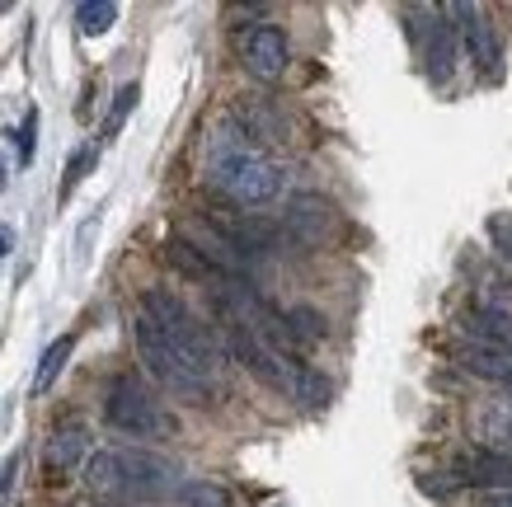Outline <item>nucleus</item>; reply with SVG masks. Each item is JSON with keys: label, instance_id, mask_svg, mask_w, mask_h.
Returning <instances> with one entry per match:
<instances>
[{"label": "nucleus", "instance_id": "nucleus-3", "mask_svg": "<svg viewBox=\"0 0 512 507\" xmlns=\"http://www.w3.org/2000/svg\"><path fill=\"white\" fill-rule=\"evenodd\" d=\"M141 315L146 320H156V329L165 338H170L174 348L193 362V367L212 381L217 376V367H221V348H217V338H212V329L193 315V310L179 301L174 292H165V287H151V292L141 296Z\"/></svg>", "mask_w": 512, "mask_h": 507}, {"label": "nucleus", "instance_id": "nucleus-19", "mask_svg": "<svg viewBox=\"0 0 512 507\" xmlns=\"http://www.w3.org/2000/svg\"><path fill=\"white\" fill-rule=\"evenodd\" d=\"M33 127H38V113H29V118H24V132H19V155H24V160L33 155Z\"/></svg>", "mask_w": 512, "mask_h": 507}, {"label": "nucleus", "instance_id": "nucleus-22", "mask_svg": "<svg viewBox=\"0 0 512 507\" xmlns=\"http://www.w3.org/2000/svg\"><path fill=\"white\" fill-rule=\"evenodd\" d=\"M494 507H512V493H498V498H494Z\"/></svg>", "mask_w": 512, "mask_h": 507}, {"label": "nucleus", "instance_id": "nucleus-13", "mask_svg": "<svg viewBox=\"0 0 512 507\" xmlns=\"http://www.w3.org/2000/svg\"><path fill=\"white\" fill-rule=\"evenodd\" d=\"M76 353V334H62L52 348L43 353V362H38V371H33V395H47L52 385H57V376H62L66 357Z\"/></svg>", "mask_w": 512, "mask_h": 507}, {"label": "nucleus", "instance_id": "nucleus-5", "mask_svg": "<svg viewBox=\"0 0 512 507\" xmlns=\"http://www.w3.org/2000/svg\"><path fill=\"white\" fill-rule=\"evenodd\" d=\"M104 418L127 437H160L174 432V418L160 409V400L137 381V376H118L109 385V400H104Z\"/></svg>", "mask_w": 512, "mask_h": 507}, {"label": "nucleus", "instance_id": "nucleus-21", "mask_svg": "<svg viewBox=\"0 0 512 507\" xmlns=\"http://www.w3.org/2000/svg\"><path fill=\"white\" fill-rule=\"evenodd\" d=\"M10 245H15V235H10L5 226H0V254H10Z\"/></svg>", "mask_w": 512, "mask_h": 507}, {"label": "nucleus", "instance_id": "nucleus-8", "mask_svg": "<svg viewBox=\"0 0 512 507\" xmlns=\"http://www.w3.org/2000/svg\"><path fill=\"white\" fill-rule=\"evenodd\" d=\"M80 461H90V432H85V423H76V418L57 423L43 446L47 475H71V470H80Z\"/></svg>", "mask_w": 512, "mask_h": 507}, {"label": "nucleus", "instance_id": "nucleus-18", "mask_svg": "<svg viewBox=\"0 0 512 507\" xmlns=\"http://www.w3.org/2000/svg\"><path fill=\"white\" fill-rule=\"evenodd\" d=\"M90 165H94V146H85V151H76L71 155V165H66V184H62V193H71V188L90 174Z\"/></svg>", "mask_w": 512, "mask_h": 507}, {"label": "nucleus", "instance_id": "nucleus-14", "mask_svg": "<svg viewBox=\"0 0 512 507\" xmlns=\"http://www.w3.org/2000/svg\"><path fill=\"white\" fill-rule=\"evenodd\" d=\"M174 503L179 507H231V493L212 484V479H184L179 493H174Z\"/></svg>", "mask_w": 512, "mask_h": 507}, {"label": "nucleus", "instance_id": "nucleus-20", "mask_svg": "<svg viewBox=\"0 0 512 507\" xmlns=\"http://www.w3.org/2000/svg\"><path fill=\"white\" fill-rule=\"evenodd\" d=\"M494 235H498V245H503V259L512 263V221H494Z\"/></svg>", "mask_w": 512, "mask_h": 507}, {"label": "nucleus", "instance_id": "nucleus-15", "mask_svg": "<svg viewBox=\"0 0 512 507\" xmlns=\"http://www.w3.org/2000/svg\"><path fill=\"white\" fill-rule=\"evenodd\" d=\"M76 24L85 38H99L118 24V5L113 0H85V5H76Z\"/></svg>", "mask_w": 512, "mask_h": 507}, {"label": "nucleus", "instance_id": "nucleus-6", "mask_svg": "<svg viewBox=\"0 0 512 507\" xmlns=\"http://www.w3.org/2000/svg\"><path fill=\"white\" fill-rule=\"evenodd\" d=\"M240 52H245V71L254 80H278L287 71V33L278 24H254Z\"/></svg>", "mask_w": 512, "mask_h": 507}, {"label": "nucleus", "instance_id": "nucleus-1", "mask_svg": "<svg viewBox=\"0 0 512 507\" xmlns=\"http://www.w3.org/2000/svg\"><path fill=\"white\" fill-rule=\"evenodd\" d=\"M207 179L217 193L235 202V207H264L282 193V174L264 151H254L249 137L240 132V123H231V132H221L212 141V160H207Z\"/></svg>", "mask_w": 512, "mask_h": 507}, {"label": "nucleus", "instance_id": "nucleus-7", "mask_svg": "<svg viewBox=\"0 0 512 507\" xmlns=\"http://www.w3.org/2000/svg\"><path fill=\"white\" fill-rule=\"evenodd\" d=\"M334 226H339V212H334V202L320 198V193H301V198H292V207H287V231H292L296 240H306V245L329 240Z\"/></svg>", "mask_w": 512, "mask_h": 507}, {"label": "nucleus", "instance_id": "nucleus-16", "mask_svg": "<svg viewBox=\"0 0 512 507\" xmlns=\"http://www.w3.org/2000/svg\"><path fill=\"white\" fill-rule=\"evenodd\" d=\"M282 324H287V338H292V348L296 343H320V338L329 334L325 329V315H315V310H287V315H282Z\"/></svg>", "mask_w": 512, "mask_h": 507}, {"label": "nucleus", "instance_id": "nucleus-12", "mask_svg": "<svg viewBox=\"0 0 512 507\" xmlns=\"http://www.w3.org/2000/svg\"><path fill=\"white\" fill-rule=\"evenodd\" d=\"M456 362L470 371V376H484V381H498V385H512V353H494V348H461Z\"/></svg>", "mask_w": 512, "mask_h": 507}, {"label": "nucleus", "instance_id": "nucleus-4", "mask_svg": "<svg viewBox=\"0 0 512 507\" xmlns=\"http://www.w3.org/2000/svg\"><path fill=\"white\" fill-rule=\"evenodd\" d=\"M132 334H137V353H141V362H146V371H151L170 395H184V400H193V404H202L207 395H212V381H207V376H202V371L193 367L179 348H174L170 338L160 334L156 320L137 315Z\"/></svg>", "mask_w": 512, "mask_h": 507}, {"label": "nucleus", "instance_id": "nucleus-11", "mask_svg": "<svg viewBox=\"0 0 512 507\" xmlns=\"http://www.w3.org/2000/svg\"><path fill=\"white\" fill-rule=\"evenodd\" d=\"M456 71V29L447 24V15H433V33H428V76L442 85Z\"/></svg>", "mask_w": 512, "mask_h": 507}, {"label": "nucleus", "instance_id": "nucleus-17", "mask_svg": "<svg viewBox=\"0 0 512 507\" xmlns=\"http://www.w3.org/2000/svg\"><path fill=\"white\" fill-rule=\"evenodd\" d=\"M137 99H141L137 85H123V90L113 94V108H109V118H104V132H99V137H104V141H118L123 123L132 118V108H137Z\"/></svg>", "mask_w": 512, "mask_h": 507}, {"label": "nucleus", "instance_id": "nucleus-9", "mask_svg": "<svg viewBox=\"0 0 512 507\" xmlns=\"http://www.w3.org/2000/svg\"><path fill=\"white\" fill-rule=\"evenodd\" d=\"M442 15L461 19V38H466L470 62L480 66V71H494L498 66V38H494V29H489V19H484L480 5H447Z\"/></svg>", "mask_w": 512, "mask_h": 507}, {"label": "nucleus", "instance_id": "nucleus-10", "mask_svg": "<svg viewBox=\"0 0 512 507\" xmlns=\"http://www.w3.org/2000/svg\"><path fill=\"white\" fill-rule=\"evenodd\" d=\"M475 348H494V353H512V315L508 310H494V306H480V310H466L461 320Z\"/></svg>", "mask_w": 512, "mask_h": 507}, {"label": "nucleus", "instance_id": "nucleus-2", "mask_svg": "<svg viewBox=\"0 0 512 507\" xmlns=\"http://www.w3.org/2000/svg\"><path fill=\"white\" fill-rule=\"evenodd\" d=\"M85 484L109 498H174L184 479L151 451H94L85 461Z\"/></svg>", "mask_w": 512, "mask_h": 507}]
</instances>
